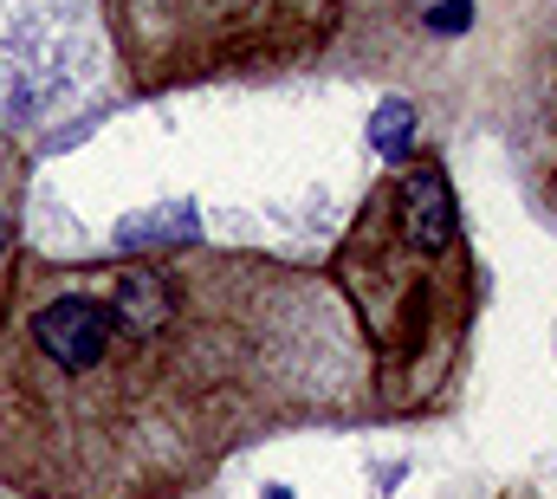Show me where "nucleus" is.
Listing matches in <instances>:
<instances>
[{
	"instance_id": "1",
	"label": "nucleus",
	"mask_w": 557,
	"mask_h": 499,
	"mask_svg": "<svg viewBox=\"0 0 557 499\" xmlns=\"http://www.w3.org/2000/svg\"><path fill=\"white\" fill-rule=\"evenodd\" d=\"M363 415L370 351L337 285L273 253H26L0 312L13 499H182L267 435Z\"/></svg>"
},
{
	"instance_id": "2",
	"label": "nucleus",
	"mask_w": 557,
	"mask_h": 499,
	"mask_svg": "<svg viewBox=\"0 0 557 499\" xmlns=\"http://www.w3.org/2000/svg\"><path fill=\"white\" fill-rule=\"evenodd\" d=\"M324 279L370 351V409L389 422L447 409L473 351L480 266L441 156H409L370 182Z\"/></svg>"
},
{
	"instance_id": "3",
	"label": "nucleus",
	"mask_w": 557,
	"mask_h": 499,
	"mask_svg": "<svg viewBox=\"0 0 557 499\" xmlns=\"http://www.w3.org/2000/svg\"><path fill=\"white\" fill-rule=\"evenodd\" d=\"M98 20L124 85L156 98L318 65L344 26V0H98Z\"/></svg>"
},
{
	"instance_id": "4",
	"label": "nucleus",
	"mask_w": 557,
	"mask_h": 499,
	"mask_svg": "<svg viewBox=\"0 0 557 499\" xmlns=\"http://www.w3.org/2000/svg\"><path fill=\"white\" fill-rule=\"evenodd\" d=\"M512 156L532 202L557 221V7L545 13L512 85Z\"/></svg>"
},
{
	"instance_id": "5",
	"label": "nucleus",
	"mask_w": 557,
	"mask_h": 499,
	"mask_svg": "<svg viewBox=\"0 0 557 499\" xmlns=\"http://www.w3.org/2000/svg\"><path fill=\"white\" fill-rule=\"evenodd\" d=\"M26 175H33V156L20 149V136L0 130V312H7V292L20 279V228H26Z\"/></svg>"
}]
</instances>
